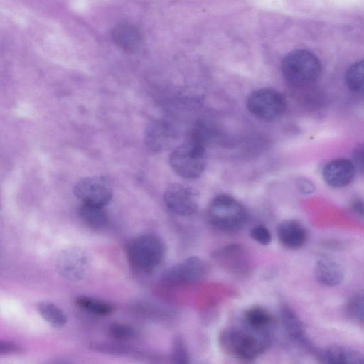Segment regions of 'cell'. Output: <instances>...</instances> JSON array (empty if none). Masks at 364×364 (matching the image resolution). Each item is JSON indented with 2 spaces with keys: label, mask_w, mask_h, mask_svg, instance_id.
<instances>
[{
  "label": "cell",
  "mask_w": 364,
  "mask_h": 364,
  "mask_svg": "<svg viewBox=\"0 0 364 364\" xmlns=\"http://www.w3.org/2000/svg\"><path fill=\"white\" fill-rule=\"evenodd\" d=\"M298 185L301 191L304 193H311L314 190L313 183L306 179H300Z\"/></svg>",
  "instance_id": "obj_31"
},
{
  "label": "cell",
  "mask_w": 364,
  "mask_h": 364,
  "mask_svg": "<svg viewBox=\"0 0 364 364\" xmlns=\"http://www.w3.org/2000/svg\"><path fill=\"white\" fill-rule=\"evenodd\" d=\"M75 304L80 309L97 316H109L114 311V308L112 304L88 296L77 297Z\"/></svg>",
  "instance_id": "obj_22"
},
{
  "label": "cell",
  "mask_w": 364,
  "mask_h": 364,
  "mask_svg": "<svg viewBox=\"0 0 364 364\" xmlns=\"http://www.w3.org/2000/svg\"><path fill=\"white\" fill-rule=\"evenodd\" d=\"M353 163L355 168L364 173V143L358 145L353 151Z\"/></svg>",
  "instance_id": "obj_29"
},
{
  "label": "cell",
  "mask_w": 364,
  "mask_h": 364,
  "mask_svg": "<svg viewBox=\"0 0 364 364\" xmlns=\"http://www.w3.org/2000/svg\"><path fill=\"white\" fill-rule=\"evenodd\" d=\"M314 272L318 282L328 287L338 285L344 278L340 263L329 257H321L316 263Z\"/></svg>",
  "instance_id": "obj_15"
},
{
  "label": "cell",
  "mask_w": 364,
  "mask_h": 364,
  "mask_svg": "<svg viewBox=\"0 0 364 364\" xmlns=\"http://www.w3.org/2000/svg\"><path fill=\"white\" fill-rule=\"evenodd\" d=\"M280 314L284 328L289 337L300 345L308 346L305 330L297 314L287 305L281 307Z\"/></svg>",
  "instance_id": "obj_18"
},
{
  "label": "cell",
  "mask_w": 364,
  "mask_h": 364,
  "mask_svg": "<svg viewBox=\"0 0 364 364\" xmlns=\"http://www.w3.org/2000/svg\"><path fill=\"white\" fill-rule=\"evenodd\" d=\"M172 361L175 363H188L189 356L183 340L181 337H176L173 342Z\"/></svg>",
  "instance_id": "obj_27"
},
{
  "label": "cell",
  "mask_w": 364,
  "mask_h": 364,
  "mask_svg": "<svg viewBox=\"0 0 364 364\" xmlns=\"http://www.w3.org/2000/svg\"><path fill=\"white\" fill-rule=\"evenodd\" d=\"M22 352V348L17 344L10 341H1L0 343V354L11 355Z\"/></svg>",
  "instance_id": "obj_30"
},
{
  "label": "cell",
  "mask_w": 364,
  "mask_h": 364,
  "mask_svg": "<svg viewBox=\"0 0 364 364\" xmlns=\"http://www.w3.org/2000/svg\"><path fill=\"white\" fill-rule=\"evenodd\" d=\"M111 36L115 45L126 52H135L141 45V33L136 26L129 23H122L114 26Z\"/></svg>",
  "instance_id": "obj_14"
},
{
  "label": "cell",
  "mask_w": 364,
  "mask_h": 364,
  "mask_svg": "<svg viewBox=\"0 0 364 364\" xmlns=\"http://www.w3.org/2000/svg\"><path fill=\"white\" fill-rule=\"evenodd\" d=\"M126 252L133 268L140 272H150L163 260L164 247L156 235L145 234L130 240L127 244Z\"/></svg>",
  "instance_id": "obj_4"
},
{
  "label": "cell",
  "mask_w": 364,
  "mask_h": 364,
  "mask_svg": "<svg viewBox=\"0 0 364 364\" xmlns=\"http://www.w3.org/2000/svg\"><path fill=\"white\" fill-rule=\"evenodd\" d=\"M177 139L173 127L165 120L150 122L145 131L144 141L152 151L161 152L170 149Z\"/></svg>",
  "instance_id": "obj_11"
},
{
  "label": "cell",
  "mask_w": 364,
  "mask_h": 364,
  "mask_svg": "<svg viewBox=\"0 0 364 364\" xmlns=\"http://www.w3.org/2000/svg\"><path fill=\"white\" fill-rule=\"evenodd\" d=\"M277 237L285 247L296 250L302 247L307 240L305 227L296 220L282 221L277 228Z\"/></svg>",
  "instance_id": "obj_13"
},
{
  "label": "cell",
  "mask_w": 364,
  "mask_h": 364,
  "mask_svg": "<svg viewBox=\"0 0 364 364\" xmlns=\"http://www.w3.org/2000/svg\"><path fill=\"white\" fill-rule=\"evenodd\" d=\"M356 168L352 161L338 159L329 161L323 169V177L326 183L334 188L348 186L354 178Z\"/></svg>",
  "instance_id": "obj_12"
},
{
  "label": "cell",
  "mask_w": 364,
  "mask_h": 364,
  "mask_svg": "<svg viewBox=\"0 0 364 364\" xmlns=\"http://www.w3.org/2000/svg\"><path fill=\"white\" fill-rule=\"evenodd\" d=\"M90 349L102 353L115 355H128L136 353L135 351L127 345L116 343H92L90 345Z\"/></svg>",
  "instance_id": "obj_25"
},
{
  "label": "cell",
  "mask_w": 364,
  "mask_h": 364,
  "mask_svg": "<svg viewBox=\"0 0 364 364\" xmlns=\"http://www.w3.org/2000/svg\"><path fill=\"white\" fill-rule=\"evenodd\" d=\"M205 274L204 262L197 257H189L166 269L161 280L171 285L190 284L200 280Z\"/></svg>",
  "instance_id": "obj_7"
},
{
  "label": "cell",
  "mask_w": 364,
  "mask_h": 364,
  "mask_svg": "<svg viewBox=\"0 0 364 364\" xmlns=\"http://www.w3.org/2000/svg\"><path fill=\"white\" fill-rule=\"evenodd\" d=\"M73 193L83 203L100 207L107 205L112 199L108 182L103 177H87L78 181Z\"/></svg>",
  "instance_id": "obj_8"
},
{
  "label": "cell",
  "mask_w": 364,
  "mask_h": 364,
  "mask_svg": "<svg viewBox=\"0 0 364 364\" xmlns=\"http://www.w3.org/2000/svg\"><path fill=\"white\" fill-rule=\"evenodd\" d=\"M169 164L173 171L186 179L198 178L206 167L205 144L190 136L171 152Z\"/></svg>",
  "instance_id": "obj_2"
},
{
  "label": "cell",
  "mask_w": 364,
  "mask_h": 364,
  "mask_svg": "<svg viewBox=\"0 0 364 364\" xmlns=\"http://www.w3.org/2000/svg\"><path fill=\"white\" fill-rule=\"evenodd\" d=\"M109 336L117 341H129L137 338L138 332L131 326L113 323L108 328Z\"/></svg>",
  "instance_id": "obj_26"
},
{
  "label": "cell",
  "mask_w": 364,
  "mask_h": 364,
  "mask_svg": "<svg viewBox=\"0 0 364 364\" xmlns=\"http://www.w3.org/2000/svg\"><path fill=\"white\" fill-rule=\"evenodd\" d=\"M345 80L352 91L364 94V60L358 61L348 68Z\"/></svg>",
  "instance_id": "obj_23"
},
{
  "label": "cell",
  "mask_w": 364,
  "mask_h": 364,
  "mask_svg": "<svg viewBox=\"0 0 364 364\" xmlns=\"http://www.w3.org/2000/svg\"><path fill=\"white\" fill-rule=\"evenodd\" d=\"M242 318V322L254 328L270 332L274 323L271 313L261 306H253L246 309Z\"/></svg>",
  "instance_id": "obj_19"
},
{
  "label": "cell",
  "mask_w": 364,
  "mask_h": 364,
  "mask_svg": "<svg viewBox=\"0 0 364 364\" xmlns=\"http://www.w3.org/2000/svg\"><path fill=\"white\" fill-rule=\"evenodd\" d=\"M352 209L357 214L364 216V203L363 201L357 200L352 204Z\"/></svg>",
  "instance_id": "obj_32"
},
{
  "label": "cell",
  "mask_w": 364,
  "mask_h": 364,
  "mask_svg": "<svg viewBox=\"0 0 364 364\" xmlns=\"http://www.w3.org/2000/svg\"><path fill=\"white\" fill-rule=\"evenodd\" d=\"M272 332L254 328L243 322L230 327L220 335L225 350L242 360H252L269 348Z\"/></svg>",
  "instance_id": "obj_1"
},
{
  "label": "cell",
  "mask_w": 364,
  "mask_h": 364,
  "mask_svg": "<svg viewBox=\"0 0 364 364\" xmlns=\"http://www.w3.org/2000/svg\"><path fill=\"white\" fill-rule=\"evenodd\" d=\"M58 273L68 280L77 282L86 276L90 268L87 254L77 247L63 250L56 260Z\"/></svg>",
  "instance_id": "obj_9"
},
{
  "label": "cell",
  "mask_w": 364,
  "mask_h": 364,
  "mask_svg": "<svg viewBox=\"0 0 364 364\" xmlns=\"http://www.w3.org/2000/svg\"><path fill=\"white\" fill-rule=\"evenodd\" d=\"M250 237L257 243L267 245L272 240V235L269 230L262 225H257L253 227L250 232Z\"/></svg>",
  "instance_id": "obj_28"
},
{
  "label": "cell",
  "mask_w": 364,
  "mask_h": 364,
  "mask_svg": "<svg viewBox=\"0 0 364 364\" xmlns=\"http://www.w3.org/2000/svg\"><path fill=\"white\" fill-rule=\"evenodd\" d=\"M218 261L232 273H246L249 263L245 250L240 245H229L219 250L215 255Z\"/></svg>",
  "instance_id": "obj_16"
},
{
  "label": "cell",
  "mask_w": 364,
  "mask_h": 364,
  "mask_svg": "<svg viewBox=\"0 0 364 364\" xmlns=\"http://www.w3.org/2000/svg\"><path fill=\"white\" fill-rule=\"evenodd\" d=\"M246 105L253 116L264 121H273L279 118L287 107L284 95L271 88L255 90L248 96Z\"/></svg>",
  "instance_id": "obj_6"
},
{
  "label": "cell",
  "mask_w": 364,
  "mask_h": 364,
  "mask_svg": "<svg viewBox=\"0 0 364 364\" xmlns=\"http://www.w3.org/2000/svg\"><path fill=\"white\" fill-rule=\"evenodd\" d=\"M77 212L82 220L90 228L102 229L108 224V215L103 207L83 203Z\"/></svg>",
  "instance_id": "obj_20"
},
{
  "label": "cell",
  "mask_w": 364,
  "mask_h": 364,
  "mask_svg": "<svg viewBox=\"0 0 364 364\" xmlns=\"http://www.w3.org/2000/svg\"><path fill=\"white\" fill-rule=\"evenodd\" d=\"M346 311L353 321L364 325V291L358 293L348 301Z\"/></svg>",
  "instance_id": "obj_24"
},
{
  "label": "cell",
  "mask_w": 364,
  "mask_h": 364,
  "mask_svg": "<svg viewBox=\"0 0 364 364\" xmlns=\"http://www.w3.org/2000/svg\"><path fill=\"white\" fill-rule=\"evenodd\" d=\"M164 200L171 212L181 216L193 214L198 208V196L191 187L175 183L169 186L164 192Z\"/></svg>",
  "instance_id": "obj_10"
},
{
  "label": "cell",
  "mask_w": 364,
  "mask_h": 364,
  "mask_svg": "<svg viewBox=\"0 0 364 364\" xmlns=\"http://www.w3.org/2000/svg\"><path fill=\"white\" fill-rule=\"evenodd\" d=\"M208 216L213 226L223 231L232 232L244 225L247 212L242 203L235 198L221 194L210 202Z\"/></svg>",
  "instance_id": "obj_5"
},
{
  "label": "cell",
  "mask_w": 364,
  "mask_h": 364,
  "mask_svg": "<svg viewBox=\"0 0 364 364\" xmlns=\"http://www.w3.org/2000/svg\"><path fill=\"white\" fill-rule=\"evenodd\" d=\"M37 310L43 318L54 328H62L67 323V316L63 311L53 303H38Z\"/></svg>",
  "instance_id": "obj_21"
},
{
  "label": "cell",
  "mask_w": 364,
  "mask_h": 364,
  "mask_svg": "<svg viewBox=\"0 0 364 364\" xmlns=\"http://www.w3.org/2000/svg\"><path fill=\"white\" fill-rule=\"evenodd\" d=\"M318 359L324 363L363 364L364 355L359 352L341 346H331L322 349L318 354Z\"/></svg>",
  "instance_id": "obj_17"
},
{
  "label": "cell",
  "mask_w": 364,
  "mask_h": 364,
  "mask_svg": "<svg viewBox=\"0 0 364 364\" xmlns=\"http://www.w3.org/2000/svg\"><path fill=\"white\" fill-rule=\"evenodd\" d=\"M284 79L291 85L304 87L314 82L321 73V64L311 52L298 49L287 54L281 64Z\"/></svg>",
  "instance_id": "obj_3"
}]
</instances>
